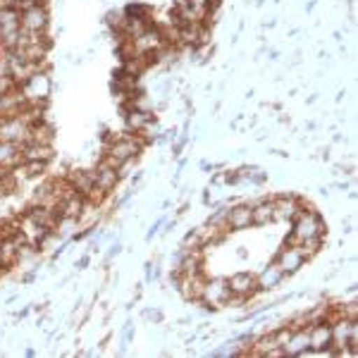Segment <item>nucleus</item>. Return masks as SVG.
<instances>
[{"label":"nucleus","mask_w":358,"mask_h":358,"mask_svg":"<svg viewBox=\"0 0 358 358\" xmlns=\"http://www.w3.org/2000/svg\"><path fill=\"white\" fill-rule=\"evenodd\" d=\"M285 273L280 270V265L277 263H270L268 268L261 270V275L256 277V285H258V292H270L275 289V287L282 285V280H285Z\"/></svg>","instance_id":"dca6fc26"},{"label":"nucleus","mask_w":358,"mask_h":358,"mask_svg":"<svg viewBox=\"0 0 358 358\" xmlns=\"http://www.w3.org/2000/svg\"><path fill=\"white\" fill-rule=\"evenodd\" d=\"M20 232H22V236H24L27 244L38 246V244H41V239L50 232V229L45 227V224L38 222V220H34L29 213H24V215H22V220H20Z\"/></svg>","instance_id":"ddd939ff"},{"label":"nucleus","mask_w":358,"mask_h":358,"mask_svg":"<svg viewBox=\"0 0 358 358\" xmlns=\"http://www.w3.org/2000/svg\"><path fill=\"white\" fill-rule=\"evenodd\" d=\"M251 215L253 224H258V227L273 222V199H261L256 203H251Z\"/></svg>","instance_id":"412c9836"},{"label":"nucleus","mask_w":358,"mask_h":358,"mask_svg":"<svg viewBox=\"0 0 358 358\" xmlns=\"http://www.w3.org/2000/svg\"><path fill=\"white\" fill-rule=\"evenodd\" d=\"M20 22H22V29H24V31L45 34V29H48V24H50L48 8H45V5H34V8L20 13Z\"/></svg>","instance_id":"0eeeda50"},{"label":"nucleus","mask_w":358,"mask_h":358,"mask_svg":"<svg viewBox=\"0 0 358 358\" xmlns=\"http://www.w3.org/2000/svg\"><path fill=\"white\" fill-rule=\"evenodd\" d=\"M294 229H292V236L294 239H315V236H322L325 234V222L322 217L317 215L315 210H299L296 217L292 220Z\"/></svg>","instance_id":"f03ea898"},{"label":"nucleus","mask_w":358,"mask_h":358,"mask_svg":"<svg viewBox=\"0 0 358 358\" xmlns=\"http://www.w3.org/2000/svg\"><path fill=\"white\" fill-rule=\"evenodd\" d=\"M253 224V215H251V203H241L229 208V217H227V227L229 232H241V229H248Z\"/></svg>","instance_id":"2eb2a0df"},{"label":"nucleus","mask_w":358,"mask_h":358,"mask_svg":"<svg viewBox=\"0 0 358 358\" xmlns=\"http://www.w3.org/2000/svg\"><path fill=\"white\" fill-rule=\"evenodd\" d=\"M275 263L280 265V270H282L285 275H294V273H299V270L303 268L306 258H303V253L299 251L296 246L287 244L280 253H277V261H275Z\"/></svg>","instance_id":"f8f14e48"},{"label":"nucleus","mask_w":358,"mask_h":358,"mask_svg":"<svg viewBox=\"0 0 358 358\" xmlns=\"http://www.w3.org/2000/svg\"><path fill=\"white\" fill-rule=\"evenodd\" d=\"M20 0H0V8H15Z\"/></svg>","instance_id":"bb28decb"},{"label":"nucleus","mask_w":358,"mask_h":358,"mask_svg":"<svg viewBox=\"0 0 358 358\" xmlns=\"http://www.w3.org/2000/svg\"><path fill=\"white\" fill-rule=\"evenodd\" d=\"M29 141L53 143V127L45 122V120H38V122H34L31 124V131H29Z\"/></svg>","instance_id":"5701e85b"},{"label":"nucleus","mask_w":358,"mask_h":358,"mask_svg":"<svg viewBox=\"0 0 358 358\" xmlns=\"http://www.w3.org/2000/svg\"><path fill=\"white\" fill-rule=\"evenodd\" d=\"M143 143H146V141H143L141 134L120 136V138H115V141H110L106 146V155H103V160H106V163H110L113 167H117V172H120V167L131 163V160L141 153Z\"/></svg>","instance_id":"f257e3e1"},{"label":"nucleus","mask_w":358,"mask_h":358,"mask_svg":"<svg viewBox=\"0 0 358 358\" xmlns=\"http://www.w3.org/2000/svg\"><path fill=\"white\" fill-rule=\"evenodd\" d=\"M22 94H24L27 103H36V106H45V98L50 94V79L45 72H34L24 84L20 86Z\"/></svg>","instance_id":"39448f33"},{"label":"nucleus","mask_w":358,"mask_h":358,"mask_svg":"<svg viewBox=\"0 0 358 358\" xmlns=\"http://www.w3.org/2000/svg\"><path fill=\"white\" fill-rule=\"evenodd\" d=\"M227 217H229V208H220V210H215L210 217H208V224H213V227H217V229H224V232H229V227H227Z\"/></svg>","instance_id":"393cba45"},{"label":"nucleus","mask_w":358,"mask_h":358,"mask_svg":"<svg viewBox=\"0 0 358 358\" xmlns=\"http://www.w3.org/2000/svg\"><path fill=\"white\" fill-rule=\"evenodd\" d=\"M67 182L72 184L74 189H77L79 194L84 196H89L91 192H94V175L91 172H84V170H74V172H69L67 175Z\"/></svg>","instance_id":"aec40b11"},{"label":"nucleus","mask_w":358,"mask_h":358,"mask_svg":"<svg viewBox=\"0 0 358 358\" xmlns=\"http://www.w3.org/2000/svg\"><path fill=\"white\" fill-rule=\"evenodd\" d=\"M151 113L146 110H138V108H131L129 113H127V127L134 131H146L148 127H151Z\"/></svg>","instance_id":"4be33fe9"},{"label":"nucleus","mask_w":358,"mask_h":358,"mask_svg":"<svg viewBox=\"0 0 358 358\" xmlns=\"http://www.w3.org/2000/svg\"><path fill=\"white\" fill-rule=\"evenodd\" d=\"M306 349H308V327L294 330L289 342L285 344V356H301Z\"/></svg>","instance_id":"6ab92c4d"},{"label":"nucleus","mask_w":358,"mask_h":358,"mask_svg":"<svg viewBox=\"0 0 358 358\" xmlns=\"http://www.w3.org/2000/svg\"><path fill=\"white\" fill-rule=\"evenodd\" d=\"M229 296H232V292L227 287V280H222V277H210L208 280L206 277V285L199 301L206 303V308H222V306H227Z\"/></svg>","instance_id":"20e7f679"},{"label":"nucleus","mask_w":358,"mask_h":358,"mask_svg":"<svg viewBox=\"0 0 358 358\" xmlns=\"http://www.w3.org/2000/svg\"><path fill=\"white\" fill-rule=\"evenodd\" d=\"M330 344H332L330 322H315V325L308 327V349H313L320 356V351H325Z\"/></svg>","instance_id":"4468645a"},{"label":"nucleus","mask_w":358,"mask_h":358,"mask_svg":"<svg viewBox=\"0 0 358 358\" xmlns=\"http://www.w3.org/2000/svg\"><path fill=\"white\" fill-rule=\"evenodd\" d=\"M124 22H127L124 13H110V15H108V24H110V27H115V31H117V34L122 31Z\"/></svg>","instance_id":"a878e982"},{"label":"nucleus","mask_w":358,"mask_h":358,"mask_svg":"<svg viewBox=\"0 0 358 358\" xmlns=\"http://www.w3.org/2000/svg\"><path fill=\"white\" fill-rule=\"evenodd\" d=\"M301 201L296 196H275L273 199V222H292L296 213L301 210Z\"/></svg>","instance_id":"6e6552de"},{"label":"nucleus","mask_w":358,"mask_h":358,"mask_svg":"<svg viewBox=\"0 0 358 358\" xmlns=\"http://www.w3.org/2000/svg\"><path fill=\"white\" fill-rule=\"evenodd\" d=\"M91 175H94V187L101 189V192H106V194H110L120 182L117 167H113L110 163H106V160H101Z\"/></svg>","instance_id":"1a4fd4ad"},{"label":"nucleus","mask_w":358,"mask_h":358,"mask_svg":"<svg viewBox=\"0 0 358 358\" xmlns=\"http://www.w3.org/2000/svg\"><path fill=\"white\" fill-rule=\"evenodd\" d=\"M172 280H175V285H177V292L182 294L187 301H199L201 299V292H203V285H206L203 273H194V275L175 273Z\"/></svg>","instance_id":"423d86ee"},{"label":"nucleus","mask_w":358,"mask_h":358,"mask_svg":"<svg viewBox=\"0 0 358 358\" xmlns=\"http://www.w3.org/2000/svg\"><path fill=\"white\" fill-rule=\"evenodd\" d=\"M227 287L232 292V296H244V299H251L253 294L258 292V285H256V275L253 273H234L227 277Z\"/></svg>","instance_id":"9d476101"},{"label":"nucleus","mask_w":358,"mask_h":358,"mask_svg":"<svg viewBox=\"0 0 358 358\" xmlns=\"http://www.w3.org/2000/svg\"><path fill=\"white\" fill-rule=\"evenodd\" d=\"M22 31L20 22V10L17 8H0V38L15 36Z\"/></svg>","instance_id":"f3484780"},{"label":"nucleus","mask_w":358,"mask_h":358,"mask_svg":"<svg viewBox=\"0 0 358 358\" xmlns=\"http://www.w3.org/2000/svg\"><path fill=\"white\" fill-rule=\"evenodd\" d=\"M29 131H31V124L22 115L0 117V141H10L15 146H22V143L29 141Z\"/></svg>","instance_id":"7ed1b4c3"},{"label":"nucleus","mask_w":358,"mask_h":358,"mask_svg":"<svg viewBox=\"0 0 358 358\" xmlns=\"http://www.w3.org/2000/svg\"><path fill=\"white\" fill-rule=\"evenodd\" d=\"M84 206H86V199L82 194H69L65 196V199L57 203V215H65V217H77L79 220V215H82V210H84Z\"/></svg>","instance_id":"a211bd4d"},{"label":"nucleus","mask_w":358,"mask_h":358,"mask_svg":"<svg viewBox=\"0 0 358 358\" xmlns=\"http://www.w3.org/2000/svg\"><path fill=\"white\" fill-rule=\"evenodd\" d=\"M20 158L22 163H45L53 158V146L50 143H36V141H27L20 146Z\"/></svg>","instance_id":"9b49d317"},{"label":"nucleus","mask_w":358,"mask_h":358,"mask_svg":"<svg viewBox=\"0 0 358 358\" xmlns=\"http://www.w3.org/2000/svg\"><path fill=\"white\" fill-rule=\"evenodd\" d=\"M55 234L60 236V239H69V236H74L77 234V229H79V220L77 217H65V215H60L57 217V222H55Z\"/></svg>","instance_id":"b1692460"}]
</instances>
